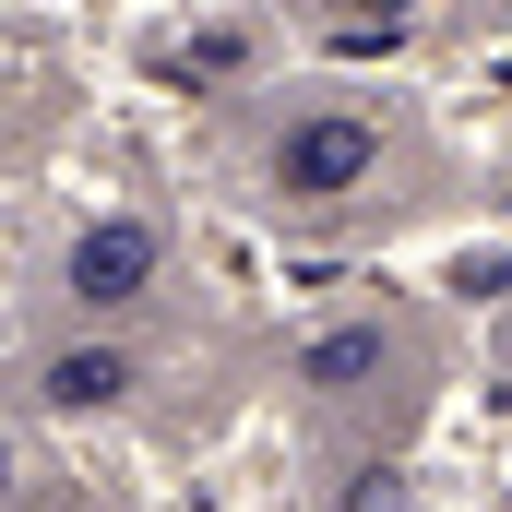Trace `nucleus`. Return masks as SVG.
Segmentation results:
<instances>
[{
	"label": "nucleus",
	"instance_id": "4",
	"mask_svg": "<svg viewBox=\"0 0 512 512\" xmlns=\"http://www.w3.org/2000/svg\"><path fill=\"white\" fill-rule=\"evenodd\" d=\"M298 370H310V382H322V393H346V382H358V370H382V334H322V346H310Z\"/></svg>",
	"mask_w": 512,
	"mask_h": 512
},
{
	"label": "nucleus",
	"instance_id": "3",
	"mask_svg": "<svg viewBox=\"0 0 512 512\" xmlns=\"http://www.w3.org/2000/svg\"><path fill=\"white\" fill-rule=\"evenodd\" d=\"M36 393H48V417H108V405L131 393V346L84 334V346H60V358L36 370Z\"/></svg>",
	"mask_w": 512,
	"mask_h": 512
},
{
	"label": "nucleus",
	"instance_id": "1",
	"mask_svg": "<svg viewBox=\"0 0 512 512\" xmlns=\"http://www.w3.org/2000/svg\"><path fill=\"white\" fill-rule=\"evenodd\" d=\"M155 274H167V227H155V215H96V227L72 239V262H60V298H72L84 322H120V310L155 298Z\"/></svg>",
	"mask_w": 512,
	"mask_h": 512
},
{
	"label": "nucleus",
	"instance_id": "5",
	"mask_svg": "<svg viewBox=\"0 0 512 512\" xmlns=\"http://www.w3.org/2000/svg\"><path fill=\"white\" fill-rule=\"evenodd\" d=\"M12 477H24V453H12V429H0V501H12Z\"/></svg>",
	"mask_w": 512,
	"mask_h": 512
},
{
	"label": "nucleus",
	"instance_id": "2",
	"mask_svg": "<svg viewBox=\"0 0 512 512\" xmlns=\"http://www.w3.org/2000/svg\"><path fill=\"white\" fill-rule=\"evenodd\" d=\"M370 167H382V120H358V108H310L274 143V191L286 203H346Z\"/></svg>",
	"mask_w": 512,
	"mask_h": 512
}]
</instances>
